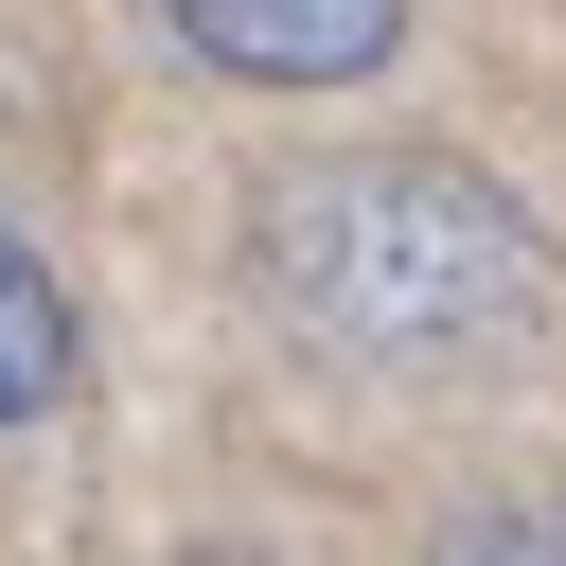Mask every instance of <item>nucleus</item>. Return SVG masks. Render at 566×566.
<instances>
[{
  "label": "nucleus",
  "instance_id": "nucleus-1",
  "mask_svg": "<svg viewBox=\"0 0 566 566\" xmlns=\"http://www.w3.org/2000/svg\"><path fill=\"white\" fill-rule=\"evenodd\" d=\"M248 283L318 371H478L548 336V230L478 159H301L248 230Z\"/></svg>",
  "mask_w": 566,
  "mask_h": 566
},
{
  "label": "nucleus",
  "instance_id": "nucleus-4",
  "mask_svg": "<svg viewBox=\"0 0 566 566\" xmlns=\"http://www.w3.org/2000/svg\"><path fill=\"white\" fill-rule=\"evenodd\" d=\"M442 566H566V495H513V513L442 531Z\"/></svg>",
  "mask_w": 566,
  "mask_h": 566
},
{
  "label": "nucleus",
  "instance_id": "nucleus-3",
  "mask_svg": "<svg viewBox=\"0 0 566 566\" xmlns=\"http://www.w3.org/2000/svg\"><path fill=\"white\" fill-rule=\"evenodd\" d=\"M71 389V301H53V265L0 230V424H35Z\"/></svg>",
  "mask_w": 566,
  "mask_h": 566
},
{
  "label": "nucleus",
  "instance_id": "nucleus-2",
  "mask_svg": "<svg viewBox=\"0 0 566 566\" xmlns=\"http://www.w3.org/2000/svg\"><path fill=\"white\" fill-rule=\"evenodd\" d=\"M159 18H177V53L230 71V88H354V71H389V35H407V0H159Z\"/></svg>",
  "mask_w": 566,
  "mask_h": 566
}]
</instances>
